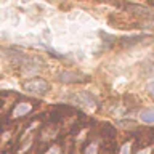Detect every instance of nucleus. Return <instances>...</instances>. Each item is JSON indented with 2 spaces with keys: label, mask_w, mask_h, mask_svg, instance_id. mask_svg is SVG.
Masks as SVG:
<instances>
[{
  "label": "nucleus",
  "mask_w": 154,
  "mask_h": 154,
  "mask_svg": "<svg viewBox=\"0 0 154 154\" xmlns=\"http://www.w3.org/2000/svg\"><path fill=\"white\" fill-rule=\"evenodd\" d=\"M24 91L34 96H43L48 91V84L43 79H32L24 84Z\"/></svg>",
  "instance_id": "f257e3e1"
},
{
  "label": "nucleus",
  "mask_w": 154,
  "mask_h": 154,
  "mask_svg": "<svg viewBox=\"0 0 154 154\" xmlns=\"http://www.w3.org/2000/svg\"><path fill=\"white\" fill-rule=\"evenodd\" d=\"M60 80L64 82V84H72V82H82V80H85V77L82 75V74H79V72H74V71H64L60 75Z\"/></svg>",
  "instance_id": "f03ea898"
},
{
  "label": "nucleus",
  "mask_w": 154,
  "mask_h": 154,
  "mask_svg": "<svg viewBox=\"0 0 154 154\" xmlns=\"http://www.w3.org/2000/svg\"><path fill=\"white\" fill-rule=\"evenodd\" d=\"M32 109V106L29 104V103H19V104H16V108L13 109V117H21V116H26L29 111Z\"/></svg>",
  "instance_id": "7ed1b4c3"
},
{
  "label": "nucleus",
  "mask_w": 154,
  "mask_h": 154,
  "mask_svg": "<svg viewBox=\"0 0 154 154\" xmlns=\"http://www.w3.org/2000/svg\"><path fill=\"white\" fill-rule=\"evenodd\" d=\"M140 119L144 124H154V109H151V108L141 109L140 111Z\"/></svg>",
  "instance_id": "20e7f679"
},
{
  "label": "nucleus",
  "mask_w": 154,
  "mask_h": 154,
  "mask_svg": "<svg viewBox=\"0 0 154 154\" xmlns=\"http://www.w3.org/2000/svg\"><path fill=\"white\" fill-rule=\"evenodd\" d=\"M96 152H98V144L96 143H91L90 146L85 149V154H96Z\"/></svg>",
  "instance_id": "39448f33"
},
{
  "label": "nucleus",
  "mask_w": 154,
  "mask_h": 154,
  "mask_svg": "<svg viewBox=\"0 0 154 154\" xmlns=\"http://www.w3.org/2000/svg\"><path fill=\"white\" fill-rule=\"evenodd\" d=\"M117 124L120 125V127H135V125H137L135 120H119Z\"/></svg>",
  "instance_id": "423d86ee"
},
{
  "label": "nucleus",
  "mask_w": 154,
  "mask_h": 154,
  "mask_svg": "<svg viewBox=\"0 0 154 154\" xmlns=\"http://www.w3.org/2000/svg\"><path fill=\"white\" fill-rule=\"evenodd\" d=\"M130 151H132V143H125L120 148V154H130Z\"/></svg>",
  "instance_id": "0eeeda50"
},
{
  "label": "nucleus",
  "mask_w": 154,
  "mask_h": 154,
  "mask_svg": "<svg viewBox=\"0 0 154 154\" xmlns=\"http://www.w3.org/2000/svg\"><path fill=\"white\" fill-rule=\"evenodd\" d=\"M60 151H61L60 146H56V144H55V146H51V148L45 152V154H60Z\"/></svg>",
  "instance_id": "6e6552de"
},
{
  "label": "nucleus",
  "mask_w": 154,
  "mask_h": 154,
  "mask_svg": "<svg viewBox=\"0 0 154 154\" xmlns=\"http://www.w3.org/2000/svg\"><path fill=\"white\" fill-rule=\"evenodd\" d=\"M151 151H152V148H151V146H148V148L141 149V151H138V154H151Z\"/></svg>",
  "instance_id": "1a4fd4ad"
},
{
  "label": "nucleus",
  "mask_w": 154,
  "mask_h": 154,
  "mask_svg": "<svg viewBox=\"0 0 154 154\" xmlns=\"http://www.w3.org/2000/svg\"><path fill=\"white\" fill-rule=\"evenodd\" d=\"M149 90H151V93H152V96H154V82H151V84H149Z\"/></svg>",
  "instance_id": "9d476101"
},
{
  "label": "nucleus",
  "mask_w": 154,
  "mask_h": 154,
  "mask_svg": "<svg viewBox=\"0 0 154 154\" xmlns=\"http://www.w3.org/2000/svg\"><path fill=\"white\" fill-rule=\"evenodd\" d=\"M5 21V16H3V14H0V24H2Z\"/></svg>",
  "instance_id": "9b49d317"
}]
</instances>
